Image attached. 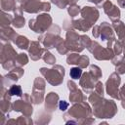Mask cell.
<instances>
[{
  "label": "cell",
  "instance_id": "7a4b0ae2",
  "mask_svg": "<svg viewBox=\"0 0 125 125\" xmlns=\"http://www.w3.org/2000/svg\"><path fill=\"white\" fill-rule=\"evenodd\" d=\"M10 95H18V96H21V90L19 86H13L11 89H10Z\"/></svg>",
  "mask_w": 125,
  "mask_h": 125
},
{
  "label": "cell",
  "instance_id": "6da1fadb",
  "mask_svg": "<svg viewBox=\"0 0 125 125\" xmlns=\"http://www.w3.org/2000/svg\"><path fill=\"white\" fill-rule=\"evenodd\" d=\"M69 74H70V77H71V78H73V79H78V78L81 76V74H82V70H81L80 68H78V67H73V68L70 69Z\"/></svg>",
  "mask_w": 125,
  "mask_h": 125
}]
</instances>
